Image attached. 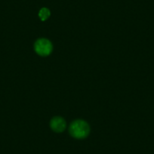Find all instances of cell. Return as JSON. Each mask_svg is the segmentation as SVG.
Here are the masks:
<instances>
[{
  "instance_id": "obj_1",
  "label": "cell",
  "mask_w": 154,
  "mask_h": 154,
  "mask_svg": "<svg viewBox=\"0 0 154 154\" xmlns=\"http://www.w3.org/2000/svg\"><path fill=\"white\" fill-rule=\"evenodd\" d=\"M90 128L88 124L83 120H75L69 126V133L77 139L85 138L88 135Z\"/></svg>"
},
{
  "instance_id": "obj_3",
  "label": "cell",
  "mask_w": 154,
  "mask_h": 154,
  "mask_svg": "<svg viewBox=\"0 0 154 154\" xmlns=\"http://www.w3.org/2000/svg\"><path fill=\"white\" fill-rule=\"evenodd\" d=\"M50 125L53 131L56 132H62L66 128V122L63 120V118L56 116L51 119Z\"/></svg>"
},
{
  "instance_id": "obj_4",
  "label": "cell",
  "mask_w": 154,
  "mask_h": 154,
  "mask_svg": "<svg viewBox=\"0 0 154 154\" xmlns=\"http://www.w3.org/2000/svg\"><path fill=\"white\" fill-rule=\"evenodd\" d=\"M50 14H51V13H50L49 9H48L47 8H42V9L39 11V13H38V17H40L41 20L44 21V20H47V19L49 17Z\"/></svg>"
},
{
  "instance_id": "obj_2",
  "label": "cell",
  "mask_w": 154,
  "mask_h": 154,
  "mask_svg": "<svg viewBox=\"0 0 154 154\" xmlns=\"http://www.w3.org/2000/svg\"><path fill=\"white\" fill-rule=\"evenodd\" d=\"M52 44L46 38H40L35 42V51L38 55L48 56L52 51Z\"/></svg>"
}]
</instances>
